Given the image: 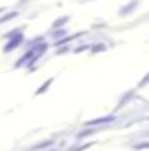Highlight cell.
Masks as SVG:
<instances>
[{
	"mask_svg": "<svg viewBox=\"0 0 149 151\" xmlns=\"http://www.w3.org/2000/svg\"><path fill=\"white\" fill-rule=\"evenodd\" d=\"M135 99H139L137 90H128L126 93H123V95L119 97V100H117V104H116V107H114V111H112V113H117L119 109H123L126 104H130V102H132V100H135Z\"/></svg>",
	"mask_w": 149,
	"mask_h": 151,
	"instance_id": "cell-1",
	"label": "cell"
},
{
	"mask_svg": "<svg viewBox=\"0 0 149 151\" xmlns=\"http://www.w3.org/2000/svg\"><path fill=\"white\" fill-rule=\"evenodd\" d=\"M23 42H25L23 34H18V35H14V37L7 39V42H5V46L2 47V51H4V53H11V51H14L16 47H19Z\"/></svg>",
	"mask_w": 149,
	"mask_h": 151,
	"instance_id": "cell-2",
	"label": "cell"
},
{
	"mask_svg": "<svg viewBox=\"0 0 149 151\" xmlns=\"http://www.w3.org/2000/svg\"><path fill=\"white\" fill-rule=\"evenodd\" d=\"M35 56V51H34V47H30L23 56H19L18 60H16V63H14V69H19V67H27V63L32 60Z\"/></svg>",
	"mask_w": 149,
	"mask_h": 151,
	"instance_id": "cell-3",
	"label": "cell"
},
{
	"mask_svg": "<svg viewBox=\"0 0 149 151\" xmlns=\"http://www.w3.org/2000/svg\"><path fill=\"white\" fill-rule=\"evenodd\" d=\"M54 83V77H49V79H46L40 86H39L37 90H35V93H34V97H40V95H44L49 88H51V84Z\"/></svg>",
	"mask_w": 149,
	"mask_h": 151,
	"instance_id": "cell-4",
	"label": "cell"
},
{
	"mask_svg": "<svg viewBox=\"0 0 149 151\" xmlns=\"http://www.w3.org/2000/svg\"><path fill=\"white\" fill-rule=\"evenodd\" d=\"M139 5V0H132V2H128L125 7H121L119 9V16H128L130 12H133L135 11V7Z\"/></svg>",
	"mask_w": 149,
	"mask_h": 151,
	"instance_id": "cell-5",
	"label": "cell"
},
{
	"mask_svg": "<svg viewBox=\"0 0 149 151\" xmlns=\"http://www.w3.org/2000/svg\"><path fill=\"white\" fill-rule=\"evenodd\" d=\"M53 144H54V139H47V141H42V142L35 144V146H32V151H44L47 148H51Z\"/></svg>",
	"mask_w": 149,
	"mask_h": 151,
	"instance_id": "cell-6",
	"label": "cell"
},
{
	"mask_svg": "<svg viewBox=\"0 0 149 151\" xmlns=\"http://www.w3.org/2000/svg\"><path fill=\"white\" fill-rule=\"evenodd\" d=\"M69 16H62V18H58L56 21H53V25H51V30H56V28H63L67 23H69Z\"/></svg>",
	"mask_w": 149,
	"mask_h": 151,
	"instance_id": "cell-7",
	"label": "cell"
},
{
	"mask_svg": "<svg viewBox=\"0 0 149 151\" xmlns=\"http://www.w3.org/2000/svg\"><path fill=\"white\" fill-rule=\"evenodd\" d=\"M51 37L54 39V40H60V39H65V37H67V28L63 27V28H56V30H53V34H51Z\"/></svg>",
	"mask_w": 149,
	"mask_h": 151,
	"instance_id": "cell-8",
	"label": "cell"
},
{
	"mask_svg": "<svg viewBox=\"0 0 149 151\" xmlns=\"http://www.w3.org/2000/svg\"><path fill=\"white\" fill-rule=\"evenodd\" d=\"M16 16H18V11H12V12H9V14H4V16H0V23H7V21L14 19Z\"/></svg>",
	"mask_w": 149,
	"mask_h": 151,
	"instance_id": "cell-9",
	"label": "cell"
},
{
	"mask_svg": "<svg viewBox=\"0 0 149 151\" xmlns=\"http://www.w3.org/2000/svg\"><path fill=\"white\" fill-rule=\"evenodd\" d=\"M104 49H107V47H105V44H97V46H90V53H91V55H97L98 51H104Z\"/></svg>",
	"mask_w": 149,
	"mask_h": 151,
	"instance_id": "cell-10",
	"label": "cell"
},
{
	"mask_svg": "<svg viewBox=\"0 0 149 151\" xmlns=\"http://www.w3.org/2000/svg\"><path fill=\"white\" fill-rule=\"evenodd\" d=\"M148 84H149V72H148L146 76H144L142 79H140V83L137 84V88H135V90H142V88H146Z\"/></svg>",
	"mask_w": 149,
	"mask_h": 151,
	"instance_id": "cell-11",
	"label": "cell"
},
{
	"mask_svg": "<svg viewBox=\"0 0 149 151\" xmlns=\"http://www.w3.org/2000/svg\"><path fill=\"white\" fill-rule=\"evenodd\" d=\"M69 51H70V46L65 44V46H60V47L56 49V55H65V53H69Z\"/></svg>",
	"mask_w": 149,
	"mask_h": 151,
	"instance_id": "cell-12",
	"label": "cell"
},
{
	"mask_svg": "<svg viewBox=\"0 0 149 151\" xmlns=\"http://www.w3.org/2000/svg\"><path fill=\"white\" fill-rule=\"evenodd\" d=\"M95 144V141H91V142H84V144H81L79 148H75V150H72V151H84V150H88V148H91Z\"/></svg>",
	"mask_w": 149,
	"mask_h": 151,
	"instance_id": "cell-13",
	"label": "cell"
}]
</instances>
